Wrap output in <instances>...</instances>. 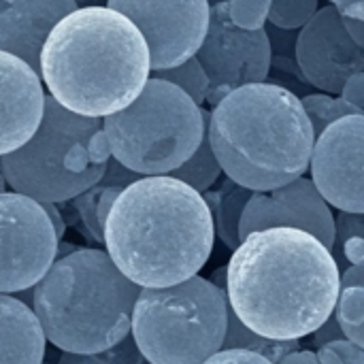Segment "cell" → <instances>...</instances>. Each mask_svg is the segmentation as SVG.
<instances>
[{
  "instance_id": "cell-1",
  "label": "cell",
  "mask_w": 364,
  "mask_h": 364,
  "mask_svg": "<svg viewBox=\"0 0 364 364\" xmlns=\"http://www.w3.org/2000/svg\"><path fill=\"white\" fill-rule=\"evenodd\" d=\"M339 262L314 235L299 228H264L232 252L226 296L235 316L254 333L299 341L316 333L337 309Z\"/></svg>"
},
{
  "instance_id": "cell-2",
  "label": "cell",
  "mask_w": 364,
  "mask_h": 364,
  "mask_svg": "<svg viewBox=\"0 0 364 364\" xmlns=\"http://www.w3.org/2000/svg\"><path fill=\"white\" fill-rule=\"evenodd\" d=\"M213 243L215 224L205 196L173 175L126 186L105 222L109 256L141 288H166L198 275Z\"/></svg>"
},
{
  "instance_id": "cell-3",
  "label": "cell",
  "mask_w": 364,
  "mask_h": 364,
  "mask_svg": "<svg viewBox=\"0 0 364 364\" xmlns=\"http://www.w3.org/2000/svg\"><path fill=\"white\" fill-rule=\"evenodd\" d=\"M151 77L141 30L111 6H79L47 36L41 79L68 111L107 117L126 109Z\"/></svg>"
},
{
  "instance_id": "cell-4",
  "label": "cell",
  "mask_w": 364,
  "mask_h": 364,
  "mask_svg": "<svg viewBox=\"0 0 364 364\" xmlns=\"http://www.w3.org/2000/svg\"><path fill=\"white\" fill-rule=\"evenodd\" d=\"M207 136L226 177L252 192L303 177L318 139L303 100L267 81L228 92L209 115Z\"/></svg>"
},
{
  "instance_id": "cell-5",
  "label": "cell",
  "mask_w": 364,
  "mask_h": 364,
  "mask_svg": "<svg viewBox=\"0 0 364 364\" xmlns=\"http://www.w3.org/2000/svg\"><path fill=\"white\" fill-rule=\"evenodd\" d=\"M139 292L109 252L85 247L55 258L34 286L32 305L51 346L94 354L130 335Z\"/></svg>"
},
{
  "instance_id": "cell-6",
  "label": "cell",
  "mask_w": 364,
  "mask_h": 364,
  "mask_svg": "<svg viewBox=\"0 0 364 364\" xmlns=\"http://www.w3.org/2000/svg\"><path fill=\"white\" fill-rule=\"evenodd\" d=\"M209 111L171 81L149 77L143 92L122 111L102 117L111 158L151 177L171 175L207 134Z\"/></svg>"
},
{
  "instance_id": "cell-7",
  "label": "cell",
  "mask_w": 364,
  "mask_h": 364,
  "mask_svg": "<svg viewBox=\"0 0 364 364\" xmlns=\"http://www.w3.org/2000/svg\"><path fill=\"white\" fill-rule=\"evenodd\" d=\"M228 296L194 275L166 288H141L132 331L147 364H203L224 348Z\"/></svg>"
},
{
  "instance_id": "cell-8",
  "label": "cell",
  "mask_w": 364,
  "mask_h": 364,
  "mask_svg": "<svg viewBox=\"0 0 364 364\" xmlns=\"http://www.w3.org/2000/svg\"><path fill=\"white\" fill-rule=\"evenodd\" d=\"M102 119L64 109L51 94L34 136L19 149L0 158L4 183L38 203H66L96 186L109 162H94L90 141Z\"/></svg>"
},
{
  "instance_id": "cell-9",
  "label": "cell",
  "mask_w": 364,
  "mask_h": 364,
  "mask_svg": "<svg viewBox=\"0 0 364 364\" xmlns=\"http://www.w3.org/2000/svg\"><path fill=\"white\" fill-rule=\"evenodd\" d=\"M60 239L43 205L0 192V294L34 288L58 258Z\"/></svg>"
},
{
  "instance_id": "cell-10",
  "label": "cell",
  "mask_w": 364,
  "mask_h": 364,
  "mask_svg": "<svg viewBox=\"0 0 364 364\" xmlns=\"http://www.w3.org/2000/svg\"><path fill=\"white\" fill-rule=\"evenodd\" d=\"M209 77L207 100L218 105L228 92L267 81L271 70V41L264 28H239L228 13V0L211 6L207 36L196 51Z\"/></svg>"
},
{
  "instance_id": "cell-11",
  "label": "cell",
  "mask_w": 364,
  "mask_h": 364,
  "mask_svg": "<svg viewBox=\"0 0 364 364\" xmlns=\"http://www.w3.org/2000/svg\"><path fill=\"white\" fill-rule=\"evenodd\" d=\"M145 36L151 73L166 70L194 58L211 19L209 0H107Z\"/></svg>"
},
{
  "instance_id": "cell-12",
  "label": "cell",
  "mask_w": 364,
  "mask_h": 364,
  "mask_svg": "<svg viewBox=\"0 0 364 364\" xmlns=\"http://www.w3.org/2000/svg\"><path fill=\"white\" fill-rule=\"evenodd\" d=\"M309 171L331 207L364 215V113L337 119L316 139Z\"/></svg>"
},
{
  "instance_id": "cell-13",
  "label": "cell",
  "mask_w": 364,
  "mask_h": 364,
  "mask_svg": "<svg viewBox=\"0 0 364 364\" xmlns=\"http://www.w3.org/2000/svg\"><path fill=\"white\" fill-rule=\"evenodd\" d=\"M296 62L311 85L333 96L341 94L352 75L364 73V47L350 36L343 15L335 4L318 9L301 28Z\"/></svg>"
},
{
  "instance_id": "cell-14",
  "label": "cell",
  "mask_w": 364,
  "mask_h": 364,
  "mask_svg": "<svg viewBox=\"0 0 364 364\" xmlns=\"http://www.w3.org/2000/svg\"><path fill=\"white\" fill-rule=\"evenodd\" d=\"M264 228H299L318 237L331 252L335 245V215L314 179L299 177L271 192H254L243 218L241 241Z\"/></svg>"
},
{
  "instance_id": "cell-15",
  "label": "cell",
  "mask_w": 364,
  "mask_h": 364,
  "mask_svg": "<svg viewBox=\"0 0 364 364\" xmlns=\"http://www.w3.org/2000/svg\"><path fill=\"white\" fill-rule=\"evenodd\" d=\"M43 113L41 75L21 58L0 51V158L34 136Z\"/></svg>"
},
{
  "instance_id": "cell-16",
  "label": "cell",
  "mask_w": 364,
  "mask_h": 364,
  "mask_svg": "<svg viewBox=\"0 0 364 364\" xmlns=\"http://www.w3.org/2000/svg\"><path fill=\"white\" fill-rule=\"evenodd\" d=\"M77 0H0V51L28 62L41 75V51L51 30Z\"/></svg>"
},
{
  "instance_id": "cell-17",
  "label": "cell",
  "mask_w": 364,
  "mask_h": 364,
  "mask_svg": "<svg viewBox=\"0 0 364 364\" xmlns=\"http://www.w3.org/2000/svg\"><path fill=\"white\" fill-rule=\"evenodd\" d=\"M47 337L36 314L11 294H0V364H43Z\"/></svg>"
},
{
  "instance_id": "cell-18",
  "label": "cell",
  "mask_w": 364,
  "mask_h": 364,
  "mask_svg": "<svg viewBox=\"0 0 364 364\" xmlns=\"http://www.w3.org/2000/svg\"><path fill=\"white\" fill-rule=\"evenodd\" d=\"M252 194H254L252 190L239 186L237 181H232L228 177L224 179V183L218 190H207L203 194L211 209V215H213L215 235L232 252L241 245V235H239L241 218H243V211H245Z\"/></svg>"
},
{
  "instance_id": "cell-19",
  "label": "cell",
  "mask_w": 364,
  "mask_h": 364,
  "mask_svg": "<svg viewBox=\"0 0 364 364\" xmlns=\"http://www.w3.org/2000/svg\"><path fill=\"white\" fill-rule=\"evenodd\" d=\"M222 350H247V352H256V354L269 358L273 364H277L282 358H286L288 354L299 352L301 346H299V341H277V339L262 337V335L250 331L235 316V311L228 309V331H226V339H224V348Z\"/></svg>"
},
{
  "instance_id": "cell-20",
  "label": "cell",
  "mask_w": 364,
  "mask_h": 364,
  "mask_svg": "<svg viewBox=\"0 0 364 364\" xmlns=\"http://www.w3.org/2000/svg\"><path fill=\"white\" fill-rule=\"evenodd\" d=\"M222 173H224V171H222V166H220V162H218V158H215V154H213V149H211L209 136L205 134V139L200 141L198 149H196L179 168H175L171 175H173L175 179L188 183V186L194 188L196 192L205 194L207 190L213 188V183L220 179Z\"/></svg>"
},
{
  "instance_id": "cell-21",
  "label": "cell",
  "mask_w": 364,
  "mask_h": 364,
  "mask_svg": "<svg viewBox=\"0 0 364 364\" xmlns=\"http://www.w3.org/2000/svg\"><path fill=\"white\" fill-rule=\"evenodd\" d=\"M151 77L171 81L173 85L183 90L196 105L207 102L211 83H209V77H207V73H205V68H203V64L198 62L196 55L186 60L179 66H173V68H166V70H154Z\"/></svg>"
},
{
  "instance_id": "cell-22",
  "label": "cell",
  "mask_w": 364,
  "mask_h": 364,
  "mask_svg": "<svg viewBox=\"0 0 364 364\" xmlns=\"http://www.w3.org/2000/svg\"><path fill=\"white\" fill-rule=\"evenodd\" d=\"M301 100H303V107L307 111V117H309V122L314 126L316 136H320L337 119L348 117V115L363 113L354 105L346 102L341 96H333V94H309V96H305Z\"/></svg>"
},
{
  "instance_id": "cell-23",
  "label": "cell",
  "mask_w": 364,
  "mask_h": 364,
  "mask_svg": "<svg viewBox=\"0 0 364 364\" xmlns=\"http://www.w3.org/2000/svg\"><path fill=\"white\" fill-rule=\"evenodd\" d=\"M145 356L141 354L136 341L132 335H128L126 339H122L119 343H115L113 348H107L102 352H94V354H70V352H62L58 364H145Z\"/></svg>"
},
{
  "instance_id": "cell-24",
  "label": "cell",
  "mask_w": 364,
  "mask_h": 364,
  "mask_svg": "<svg viewBox=\"0 0 364 364\" xmlns=\"http://www.w3.org/2000/svg\"><path fill=\"white\" fill-rule=\"evenodd\" d=\"M318 11V0H271L269 21L284 30L303 28Z\"/></svg>"
},
{
  "instance_id": "cell-25",
  "label": "cell",
  "mask_w": 364,
  "mask_h": 364,
  "mask_svg": "<svg viewBox=\"0 0 364 364\" xmlns=\"http://www.w3.org/2000/svg\"><path fill=\"white\" fill-rule=\"evenodd\" d=\"M271 0H228L230 19L245 30H260L269 19Z\"/></svg>"
},
{
  "instance_id": "cell-26",
  "label": "cell",
  "mask_w": 364,
  "mask_h": 364,
  "mask_svg": "<svg viewBox=\"0 0 364 364\" xmlns=\"http://www.w3.org/2000/svg\"><path fill=\"white\" fill-rule=\"evenodd\" d=\"M96 200H98V183L92 186L90 190H85L83 194L73 198V207L79 213L85 230L90 232V237L96 243H105V226L98 220V211H96Z\"/></svg>"
},
{
  "instance_id": "cell-27",
  "label": "cell",
  "mask_w": 364,
  "mask_h": 364,
  "mask_svg": "<svg viewBox=\"0 0 364 364\" xmlns=\"http://www.w3.org/2000/svg\"><path fill=\"white\" fill-rule=\"evenodd\" d=\"M335 316L339 322L348 324H363L364 322V288L363 286H352V288H341L339 301Z\"/></svg>"
},
{
  "instance_id": "cell-28",
  "label": "cell",
  "mask_w": 364,
  "mask_h": 364,
  "mask_svg": "<svg viewBox=\"0 0 364 364\" xmlns=\"http://www.w3.org/2000/svg\"><path fill=\"white\" fill-rule=\"evenodd\" d=\"M350 237H364V215L339 211V215L335 218V245L333 247L341 252L343 243Z\"/></svg>"
},
{
  "instance_id": "cell-29",
  "label": "cell",
  "mask_w": 364,
  "mask_h": 364,
  "mask_svg": "<svg viewBox=\"0 0 364 364\" xmlns=\"http://www.w3.org/2000/svg\"><path fill=\"white\" fill-rule=\"evenodd\" d=\"M203 364H273L269 358L247 350H220Z\"/></svg>"
},
{
  "instance_id": "cell-30",
  "label": "cell",
  "mask_w": 364,
  "mask_h": 364,
  "mask_svg": "<svg viewBox=\"0 0 364 364\" xmlns=\"http://www.w3.org/2000/svg\"><path fill=\"white\" fill-rule=\"evenodd\" d=\"M326 348H331L346 364H364V350L350 339L331 341V343H326Z\"/></svg>"
},
{
  "instance_id": "cell-31",
  "label": "cell",
  "mask_w": 364,
  "mask_h": 364,
  "mask_svg": "<svg viewBox=\"0 0 364 364\" xmlns=\"http://www.w3.org/2000/svg\"><path fill=\"white\" fill-rule=\"evenodd\" d=\"M339 96H341L346 102L354 105L356 109H360L364 113V73L352 75V77L346 81V85H343V90H341Z\"/></svg>"
},
{
  "instance_id": "cell-32",
  "label": "cell",
  "mask_w": 364,
  "mask_h": 364,
  "mask_svg": "<svg viewBox=\"0 0 364 364\" xmlns=\"http://www.w3.org/2000/svg\"><path fill=\"white\" fill-rule=\"evenodd\" d=\"M337 339H346V333L341 331V324H339L337 316L333 314V316L314 333V341H316L318 348H324L326 343L337 341Z\"/></svg>"
},
{
  "instance_id": "cell-33",
  "label": "cell",
  "mask_w": 364,
  "mask_h": 364,
  "mask_svg": "<svg viewBox=\"0 0 364 364\" xmlns=\"http://www.w3.org/2000/svg\"><path fill=\"white\" fill-rule=\"evenodd\" d=\"M341 256L350 262V264H363L364 262V237H350L343 247H341Z\"/></svg>"
},
{
  "instance_id": "cell-34",
  "label": "cell",
  "mask_w": 364,
  "mask_h": 364,
  "mask_svg": "<svg viewBox=\"0 0 364 364\" xmlns=\"http://www.w3.org/2000/svg\"><path fill=\"white\" fill-rule=\"evenodd\" d=\"M352 286H363L364 288V262L363 264H352L341 273V288H352Z\"/></svg>"
},
{
  "instance_id": "cell-35",
  "label": "cell",
  "mask_w": 364,
  "mask_h": 364,
  "mask_svg": "<svg viewBox=\"0 0 364 364\" xmlns=\"http://www.w3.org/2000/svg\"><path fill=\"white\" fill-rule=\"evenodd\" d=\"M41 205H43L45 213L49 215V220H51V224H53V228H55L58 239H62L64 232H66V222H64V218H62V213H60V209H58V203H41Z\"/></svg>"
},
{
  "instance_id": "cell-36",
  "label": "cell",
  "mask_w": 364,
  "mask_h": 364,
  "mask_svg": "<svg viewBox=\"0 0 364 364\" xmlns=\"http://www.w3.org/2000/svg\"><path fill=\"white\" fill-rule=\"evenodd\" d=\"M343 23H346L350 36H352L360 47H364V19H354V17H346V15H343Z\"/></svg>"
},
{
  "instance_id": "cell-37",
  "label": "cell",
  "mask_w": 364,
  "mask_h": 364,
  "mask_svg": "<svg viewBox=\"0 0 364 364\" xmlns=\"http://www.w3.org/2000/svg\"><path fill=\"white\" fill-rule=\"evenodd\" d=\"M277 364H320L318 360V354H314V352H292V354H288L286 358H282Z\"/></svg>"
},
{
  "instance_id": "cell-38",
  "label": "cell",
  "mask_w": 364,
  "mask_h": 364,
  "mask_svg": "<svg viewBox=\"0 0 364 364\" xmlns=\"http://www.w3.org/2000/svg\"><path fill=\"white\" fill-rule=\"evenodd\" d=\"M318 360H320V364H346L331 348H326V346L318 350Z\"/></svg>"
},
{
  "instance_id": "cell-39",
  "label": "cell",
  "mask_w": 364,
  "mask_h": 364,
  "mask_svg": "<svg viewBox=\"0 0 364 364\" xmlns=\"http://www.w3.org/2000/svg\"><path fill=\"white\" fill-rule=\"evenodd\" d=\"M226 277H228V267H224V269L215 271V273H213V277H211V282H213L220 290H226Z\"/></svg>"
},
{
  "instance_id": "cell-40",
  "label": "cell",
  "mask_w": 364,
  "mask_h": 364,
  "mask_svg": "<svg viewBox=\"0 0 364 364\" xmlns=\"http://www.w3.org/2000/svg\"><path fill=\"white\" fill-rule=\"evenodd\" d=\"M339 11H346L348 6H352V4H360V2H364V0H331Z\"/></svg>"
},
{
  "instance_id": "cell-41",
  "label": "cell",
  "mask_w": 364,
  "mask_h": 364,
  "mask_svg": "<svg viewBox=\"0 0 364 364\" xmlns=\"http://www.w3.org/2000/svg\"><path fill=\"white\" fill-rule=\"evenodd\" d=\"M363 350H364V343H363Z\"/></svg>"
},
{
  "instance_id": "cell-42",
  "label": "cell",
  "mask_w": 364,
  "mask_h": 364,
  "mask_svg": "<svg viewBox=\"0 0 364 364\" xmlns=\"http://www.w3.org/2000/svg\"><path fill=\"white\" fill-rule=\"evenodd\" d=\"M0 175H2V173H0Z\"/></svg>"
}]
</instances>
